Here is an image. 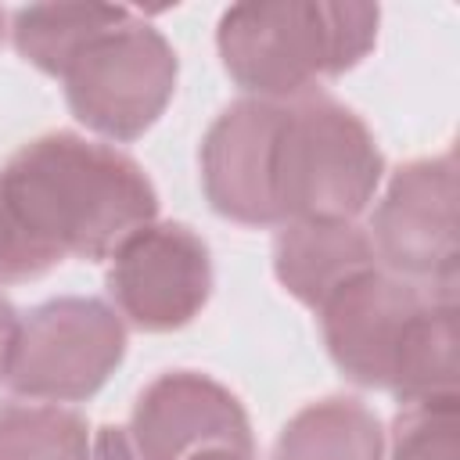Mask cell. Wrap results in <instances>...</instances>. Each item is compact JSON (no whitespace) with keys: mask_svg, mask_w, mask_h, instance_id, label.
Listing matches in <instances>:
<instances>
[{"mask_svg":"<svg viewBox=\"0 0 460 460\" xmlns=\"http://www.w3.org/2000/svg\"><path fill=\"white\" fill-rule=\"evenodd\" d=\"M86 417L54 402H0V460H90Z\"/></svg>","mask_w":460,"mask_h":460,"instance_id":"cell-14","label":"cell"},{"mask_svg":"<svg viewBox=\"0 0 460 460\" xmlns=\"http://www.w3.org/2000/svg\"><path fill=\"white\" fill-rule=\"evenodd\" d=\"M385 176L370 126L327 93L284 101L273 147L277 223H356Z\"/></svg>","mask_w":460,"mask_h":460,"instance_id":"cell-4","label":"cell"},{"mask_svg":"<svg viewBox=\"0 0 460 460\" xmlns=\"http://www.w3.org/2000/svg\"><path fill=\"white\" fill-rule=\"evenodd\" d=\"M129 7L119 4H32L18 7L11 22L14 50L40 72L61 79L68 61L108 25L122 22Z\"/></svg>","mask_w":460,"mask_h":460,"instance_id":"cell-13","label":"cell"},{"mask_svg":"<svg viewBox=\"0 0 460 460\" xmlns=\"http://www.w3.org/2000/svg\"><path fill=\"white\" fill-rule=\"evenodd\" d=\"M172 43L133 11L97 32L61 72L72 115L119 144L144 137L176 90Z\"/></svg>","mask_w":460,"mask_h":460,"instance_id":"cell-5","label":"cell"},{"mask_svg":"<svg viewBox=\"0 0 460 460\" xmlns=\"http://www.w3.org/2000/svg\"><path fill=\"white\" fill-rule=\"evenodd\" d=\"M370 244L388 273L456 288V158L453 151L399 165L374 205Z\"/></svg>","mask_w":460,"mask_h":460,"instance_id":"cell-7","label":"cell"},{"mask_svg":"<svg viewBox=\"0 0 460 460\" xmlns=\"http://www.w3.org/2000/svg\"><path fill=\"white\" fill-rule=\"evenodd\" d=\"M126 435L137 460H194L212 449L255 453L241 399L198 370L155 377L137 395Z\"/></svg>","mask_w":460,"mask_h":460,"instance_id":"cell-9","label":"cell"},{"mask_svg":"<svg viewBox=\"0 0 460 460\" xmlns=\"http://www.w3.org/2000/svg\"><path fill=\"white\" fill-rule=\"evenodd\" d=\"M194 460H255V453H241V449H212V453H201Z\"/></svg>","mask_w":460,"mask_h":460,"instance_id":"cell-18","label":"cell"},{"mask_svg":"<svg viewBox=\"0 0 460 460\" xmlns=\"http://www.w3.org/2000/svg\"><path fill=\"white\" fill-rule=\"evenodd\" d=\"M4 25H7V14H4V11H0V40H4V32H7V29H4Z\"/></svg>","mask_w":460,"mask_h":460,"instance_id":"cell-19","label":"cell"},{"mask_svg":"<svg viewBox=\"0 0 460 460\" xmlns=\"http://www.w3.org/2000/svg\"><path fill=\"white\" fill-rule=\"evenodd\" d=\"M370 234L356 223H284L273 241L280 288L313 313L349 280L377 270Z\"/></svg>","mask_w":460,"mask_h":460,"instance_id":"cell-11","label":"cell"},{"mask_svg":"<svg viewBox=\"0 0 460 460\" xmlns=\"http://www.w3.org/2000/svg\"><path fill=\"white\" fill-rule=\"evenodd\" d=\"M377 4L259 0L223 11L216 47L226 75L259 101H298L356 68L377 43Z\"/></svg>","mask_w":460,"mask_h":460,"instance_id":"cell-3","label":"cell"},{"mask_svg":"<svg viewBox=\"0 0 460 460\" xmlns=\"http://www.w3.org/2000/svg\"><path fill=\"white\" fill-rule=\"evenodd\" d=\"M108 295L122 323L147 334L180 331L212 295L208 244L187 223H147L111 252Z\"/></svg>","mask_w":460,"mask_h":460,"instance_id":"cell-8","label":"cell"},{"mask_svg":"<svg viewBox=\"0 0 460 460\" xmlns=\"http://www.w3.org/2000/svg\"><path fill=\"white\" fill-rule=\"evenodd\" d=\"M90 460H137L126 428H111V424H108V428H97Z\"/></svg>","mask_w":460,"mask_h":460,"instance_id":"cell-16","label":"cell"},{"mask_svg":"<svg viewBox=\"0 0 460 460\" xmlns=\"http://www.w3.org/2000/svg\"><path fill=\"white\" fill-rule=\"evenodd\" d=\"M273 460H385V431L359 399L327 395L280 428Z\"/></svg>","mask_w":460,"mask_h":460,"instance_id":"cell-12","label":"cell"},{"mask_svg":"<svg viewBox=\"0 0 460 460\" xmlns=\"http://www.w3.org/2000/svg\"><path fill=\"white\" fill-rule=\"evenodd\" d=\"M284 104L241 97L208 126L198 162L216 216L241 226H280L273 208V147Z\"/></svg>","mask_w":460,"mask_h":460,"instance_id":"cell-10","label":"cell"},{"mask_svg":"<svg viewBox=\"0 0 460 460\" xmlns=\"http://www.w3.org/2000/svg\"><path fill=\"white\" fill-rule=\"evenodd\" d=\"M155 216L158 194L137 158L68 129L43 133L0 165V284L65 259H111Z\"/></svg>","mask_w":460,"mask_h":460,"instance_id":"cell-1","label":"cell"},{"mask_svg":"<svg viewBox=\"0 0 460 460\" xmlns=\"http://www.w3.org/2000/svg\"><path fill=\"white\" fill-rule=\"evenodd\" d=\"M316 316L327 356L349 381L399 402L456 392V288L377 266L338 288Z\"/></svg>","mask_w":460,"mask_h":460,"instance_id":"cell-2","label":"cell"},{"mask_svg":"<svg viewBox=\"0 0 460 460\" xmlns=\"http://www.w3.org/2000/svg\"><path fill=\"white\" fill-rule=\"evenodd\" d=\"M18 313H14V305L0 295V385L7 381V374H11V359H14V341H18Z\"/></svg>","mask_w":460,"mask_h":460,"instance_id":"cell-17","label":"cell"},{"mask_svg":"<svg viewBox=\"0 0 460 460\" xmlns=\"http://www.w3.org/2000/svg\"><path fill=\"white\" fill-rule=\"evenodd\" d=\"M456 392L402 402L392 420V460H460Z\"/></svg>","mask_w":460,"mask_h":460,"instance_id":"cell-15","label":"cell"},{"mask_svg":"<svg viewBox=\"0 0 460 460\" xmlns=\"http://www.w3.org/2000/svg\"><path fill=\"white\" fill-rule=\"evenodd\" d=\"M126 323L101 298L65 295L18 320L7 385L29 402H83L119 370Z\"/></svg>","mask_w":460,"mask_h":460,"instance_id":"cell-6","label":"cell"}]
</instances>
